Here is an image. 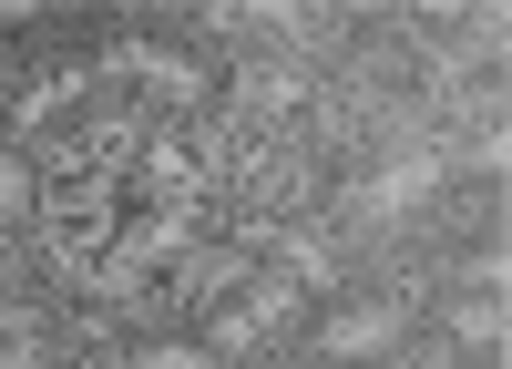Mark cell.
I'll use <instances>...</instances> for the list:
<instances>
[{"label": "cell", "mask_w": 512, "mask_h": 369, "mask_svg": "<svg viewBox=\"0 0 512 369\" xmlns=\"http://www.w3.org/2000/svg\"><path fill=\"white\" fill-rule=\"evenodd\" d=\"M420 339L451 349L461 369H472V359H502V339H512V287H441V298L420 308Z\"/></svg>", "instance_id": "cell-1"}, {"label": "cell", "mask_w": 512, "mask_h": 369, "mask_svg": "<svg viewBox=\"0 0 512 369\" xmlns=\"http://www.w3.org/2000/svg\"><path fill=\"white\" fill-rule=\"evenodd\" d=\"M41 205H52V175H41V154L0 144V246L31 236V226H41Z\"/></svg>", "instance_id": "cell-2"}]
</instances>
